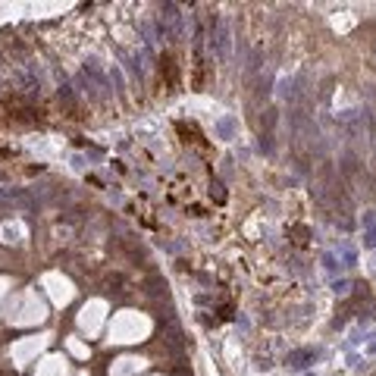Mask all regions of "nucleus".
<instances>
[{"label":"nucleus","instance_id":"obj_8","mask_svg":"<svg viewBox=\"0 0 376 376\" xmlns=\"http://www.w3.org/2000/svg\"><path fill=\"white\" fill-rule=\"evenodd\" d=\"M329 288H332V295H342V298H345L348 292H351V279H348V276L329 279Z\"/></svg>","mask_w":376,"mask_h":376},{"label":"nucleus","instance_id":"obj_4","mask_svg":"<svg viewBox=\"0 0 376 376\" xmlns=\"http://www.w3.org/2000/svg\"><path fill=\"white\" fill-rule=\"evenodd\" d=\"M213 135H217L219 141H232V138H238V116H232V113L219 116L217 123H213Z\"/></svg>","mask_w":376,"mask_h":376},{"label":"nucleus","instance_id":"obj_12","mask_svg":"<svg viewBox=\"0 0 376 376\" xmlns=\"http://www.w3.org/2000/svg\"><path fill=\"white\" fill-rule=\"evenodd\" d=\"M235 329L242 332V336H248V329H251V323H248V317H245V313H238V317H235Z\"/></svg>","mask_w":376,"mask_h":376},{"label":"nucleus","instance_id":"obj_7","mask_svg":"<svg viewBox=\"0 0 376 376\" xmlns=\"http://www.w3.org/2000/svg\"><path fill=\"white\" fill-rule=\"evenodd\" d=\"M336 257H339L342 267H357V248L339 242V245H336Z\"/></svg>","mask_w":376,"mask_h":376},{"label":"nucleus","instance_id":"obj_16","mask_svg":"<svg viewBox=\"0 0 376 376\" xmlns=\"http://www.w3.org/2000/svg\"><path fill=\"white\" fill-rule=\"evenodd\" d=\"M373 135H376V123H373Z\"/></svg>","mask_w":376,"mask_h":376},{"label":"nucleus","instance_id":"obj_11","mask_svg":"<svg viewBox=\"0 0 376 376\" xmlns=\"http://www.w3.org/2000/svg\"><path fill=\"white\" fill-rule=\"evenodd\" d=\"M110 82H113V88H116V91H123V72H119V66H116V63L110 66Z\"/></svg>","mask_w":376,"mask_h":376},{"label":"nucleus","instance_id":"obj_9","mask_svg":"<svg viewBox=\"0 0 376 376\" xmlns=\"http://www.w3.org/2000/svg\"><path fill=\"white\" fill-rule=\"evenodd\" d=\"M361 245H364V251H376V226L364 229V238H361Z\"/></svg>","mask_w":376,"mask_h":376},{"label":"nucleus","instance_id":"obj_15","mask_svg":"<svg viewBox=\"0 0 376 376\" xmlns=\"http://www.w3.org/2000/svg\"><path fill=\"white\" fill-rule=\"evenodd\" d=\"M304 376H317V373H304Z\"/></svg>","mask_w":376,"mask_h":376},{"label":"nucleus","instance_id":"obj_13","mask_svg":"<svg viewBox=\"0 0 376 376\" xmlns=\"http://www.w3.org/2000/svg\"><path fill=\"white\" fill-rule=\"evenodd\" d=\"M257 148H260L263 154H273V141H270V135H260V138H257Z\"/></svg>","mask_w":376,"mask_h":376},{"label":"nucleus","instance_id":"obj_2","mask_svg":"<svg viewBox=\"0 0 376 376\" xmlns=\"http://www.w3.org/2000/svg\"><path fill=\"white\" fill-rule=\"evenodd\" d=\"M229 47H232V25L223 19V22H217V31L210 38V50L219 60H229Z\"/></svg>","mask_w":376,"mask_h":376},{"label":"nucleus","instance_id":"obj_6","mask_svg":"<svg viewBox=\"0 0 376 376\" xmlns=\"http://www.w3.org/2000/svg\"><path fill=\"white\" fill-rule=\"evenodd\" d=\"M320 270L326 273L329 279H339V273L345 270V267H342V263H339V257H336V251H323V254H320Z\"/></svg>","mask_w":376,"mask_h":376},{"label":"nucleus","instance_id":"obj_10","mask_svg":"<svg viewBox=\"0 0 376 376\" xmlns=\"http://www.w3.org/2000/svg\"><path fill=\"white\" fill-rule=\"evenodd\" d=\"M364 354H376V329H370L367 332V342H364Z\"/></svg>","mask_w":376,"mask_h":376},{"label":"nucleus","instance_id":"obj_5","mask_svg":"<svg viewBox=\"0 0 376 376\" xmlns=\"http://www.w3.org/2000/svg\"><path fill=\"white\" fill-rule=\"evenodd\" d=\"M298 94H301V91L295 88V79H292V75H279V82H276V97L292 104V100H298Z\"/></svg>","mask_w":376,"mask_h":376},{"label":"nucleus","instance_id":"obj_3","mask_svg":"<svg viewBox=\"0 0 376 376\" xmlns=\"http://www.w3.org/2000/svg\"><path fill=\"white\" fill-rule=\"evenodd\" d=\"M320 361V351L317 348H295V351L285 354V367L288 370H307Z\"/></svg>","mask_w":376,"mask_h":376},{"label":"nucleus","instance_id":"obj_1","mask_svg":"<svg viewBox=\"0 0 376 376\" xmlns=\"http://www.w3.org/2000/svg\"><path fill=\"white\" fill-rule=\"evenodd\" d=\"M157 35L160 38H173L179 41L185 35V13H179L176 3H160L157 13Z\"/></svg>","mask_w":376,"mask_h":376},{"label":"nucleus","instance_id":"obj_14","mask_svg":"<svg viewBox=\"0 0 376 376\" xmlns=\"http://www.w3.org/2000/svg\"><path fill=\"white\" fill-rule=\"evenodd\" d=\"M361 226H364V229H370V226H376V213H373V210H367L364 217H361Z\"/></svg>","mask_w":376,"mask_h":376}]
</instances>
